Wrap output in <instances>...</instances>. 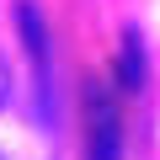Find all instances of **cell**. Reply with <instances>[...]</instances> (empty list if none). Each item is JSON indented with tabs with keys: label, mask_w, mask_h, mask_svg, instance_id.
Listing matches in <instances>:
<instances>
[{
	"label": "cell",
	"mask_w": 160,
	"mask_h": 160,
	"mask_svg": "<svg viewBox=\"0 0 160 160\" xmlns=\"http://www.w3.org/2000/svg\"><path fill=\"white\" fill-rule=\"evenodd\" d=\"M86 139H91L86 160H123V118L102 86L86 91Z\"/></svg>",
	"instance_id": "obj_1"
},
{
	"label": "cell",
	"mask_w": 160,
	"mask_h": 160,
	"mask_svg": "<svg viewBox=\"0 0 160 160\" xmlns=\"http://www.w3.org/2000/svg\"><path fill=\"white\" fill-rule=\"evenodd\" d=\"M16 27H22V43H27L32 64H38V80H48V32H43V16H38L32 0L16 6Z\"/></svg>",
	"instance_id": "obj_2"
},
{
	"label": "cell",
	"mask_w": 160,
	"mask_h": 160,
	"mask_svg": "<svg viewBox=\"0 0 160 160\" xmlns=\"http://www.w3.org/2000/svg\"><path fill=\"white\" fill-rule=\"evenodd\" d=\"M118 75H123V91H139V86H144V43H139V32L123 38V64H118Z\"/></svg>",
	"instance_id": "obj_3"
},
{
	"label": "cell",
	"mask_w": 160,
	"mask_h": 160,
	"mask_svg": "<svg viewBox=\"0 0 160 160\" xmlns=\"http://www.w3.org/2000/svg\"><path fill=\"white\" fill-rule=\"evenodd\" d=\"M6 102H11V64L0 59V107H6Z\"/></svg>",
	"instance_id": "obj_4"
}]
</instances>
